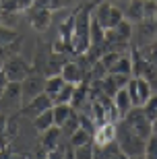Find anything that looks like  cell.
Masks as SVG:
<instances>
[{
    "instance_id": "2",
    "label": "cell",
    "mask_w": 157,
    "mask_h": 159,
    "mask_svg": "<svg viewBox=\"0 0 157 159\" xmlns=\"http://www.w3.org/2000/svg\"><path fill=\"white\" fill-rule=\"evenodd\" d=\"M116 145L126 157H134V155L145 153L147 141H143L139 134H134L132 130L126 126V122L120 120V122L116 124Z\"/></svg>"
},
{
    "instance_id": "29",
    "label": "cell",
    "mask_w": 157,
    "mask_h": 159,
    "mask_svg": "<svg viewBox=\"0 0 157 159\" xmlns=\"http://www.w3.org/2000/svg\"><path fill=\"white\" fill-rule=\"evenodd\" d=\"M145 60L153 66V68L157 66V41H153L151 46H147V50H145Z\"/></svg>"
},
{
    "instance_id": "18",
    "label": "cell",
    "mask_w": 157,
    "mask_h": 159,
    "mask_svg": "<svg viewBox=\"0 0 157 159\" xmlns=\"http://www.w3.org/2000/svg\"><path fill=\"white\" fill-rule=\"evenodd\" d=\"M52 112H54V126L62 128L64 122L70 118V114L75 112V107L68 106V103H58V106H54V107H52Z\"/></svg>"
},
{
    "instance_id": "31",
    "label": "cell",
    "mask_w": 157,
    "mask_h": 159,
    "mask_svg": "<svg viewBox=\"0 0 157 159\" xmlns=\"http://www.w3.org/2000/svg\"><path fill=\"white\" fill-rule=\"evenodd\" d=\"M6 134H8V141H12V139L19 134V122H17V118H8V120H6Z\"/></svg>"
},
{
    "instance_id": "8",
    "label": "cell",
    "mask_w": 157,
    "mask_h": 159,
    "mask_svg": "<svg viewBox=\"0 0 157 159\" xmlns=\"http://www.w3.org/2000/svg\"><path fill=\"white\" fill-rule=\"evenodd\" d=\"M12 106L23 107V99H21V83H8V87L4 89V93L0 95V114L11 112Z\"/></svg>"
},
{
    "instance_id": "38",
    "label": "cell",
    "mask_w": 157,
    "mask_h": 159,
    "mask_svg": "<svg viewBox=\"0 0 157 159\" xmlns=\"http://www.w3.org/2000/svg\"><path fill=\"white\" fill-rule=\"evenodd\" d=\"M128 159H145V155H134V157H128Z\"/></svg>"
},
{
    "instance_id": "25",
    "label": "cell",
    "mask_w": 157,
    "mask_h": 159,
    "mask_svg": "<svg viewBox=\"0 0 157 159\" xmlns=\"http://www.w3.org/2000/svg\"><path fill=\"white\" fill-rule=\"evenodd\" d=\"M143 110H145V114H147V118L151 120H157V95H151L149 99H147V103L143 106Z\"/></svg>"
},
{
    "instance_id": "32",
    "label": "cell",
    "mask_w": 157,
    "mask_h": 159,
    "mask_svg": "<svg viewBox=\"0 0 157 159\" xmlns=\"http://www.w3.org/2000/svg\"><path fill=\"white\" fill-rule=\"evenodd\" d=\"M120 56H122L120 52H105L99 60H101V62L105 64V68H110L112 64H116V62H118V58H120Z\"/></svg>"
},
{
    "instance_id": "35",
    "label": "cell",
    "mask_w": 157,
    "mask_h": 159,
    "mask_svg": "<svg viewBox=\"0 0 157 159\" xmlns=\"http://www.w3.org/2000/svg\"><path fill=\"white\" fill-rule=\"evenodd\" d=\"M64 159H76V157H75V149H72V147H66V153H64Z\"/></svg>"
},
{
    "instance_id": "1",
    "label": "cell",
    "mask_w": 157,
    "mask_h": 159,
    "mask_svg": "<svg viewBox=\"0 0 157 159\" xmlns=\"http://www.w3.org/2000/svg\"><path fill=\"white\" fill-rule=\"evenodd\" d=\"M93 6L83 4L75 11V31H72V39H70V54L83 56L89 52L91 48V15H93Z\"/></svg>"
},
{
    "instance_id": "9",
    "label": "cell",
    "mask_w": 157,
    "mask_h": 159,
    "mask_svg": "<svg viewBox=\"0 0 157 159\" xmlns=\"http://www.w3.org/2000/svg\"><path fill=\"white\" fill-rule=\"evenodd\" d=\"M60 75H62V79H64L66 83L75 85V87L87 81V70L83 68V64H81V62H66V64L62 66Z\"/></svg>"
},
{
    "instance_id": "27",
    "label": "cell",
    "mask_w": 157,
    "mask_h": 159,
    "mask_svg": "<svg viewBox=\"0 0 157 159\" xmlns=\"http://www.w3.org/2000/svg\"><path fill=\"white\" fill-rule=\"evenodd\" d=\"M6 120H8V116H4V114H0V149H6L8 147V134H6Z\"/></svg>"
},
{
    "instance_id": "33",
    "label": "cell",
    "mask_w": 157,
    "mask_h": 159,
    "mask_svg": "<svg viewBox=\"0 0 157 159\" xmlns=\"http://www.w3.org/2000/svg\"><path fill=\"white\" fill-rule=\"evenodd\" d=\"M64 153H66V145H60V147L48 151L46 159H64Z\"/></svg>"
},
{
    "instance_id": "21",
    "label": "cell",
    "mask_w": 157,
    "mask_h": 159,
    "mask_svg": "<svg viewBox=\"0 0 157 159\" xmlns=\"http://www.w3.org/2000/svg\"><path fill=\"white\" fill-rule=\"evenodd\" d=\"M68 143H70L72 149L83 147V145H87V143H93V132H89V130H85V128H79L75 134L68 139Z\"/></svg>"
},
{
    "instance_id": "10",
    "label": "cell",
    "mask_w": 157,
    "mask_h": 159,
    "mask_svg": "<svg viewBox=\"0 0 157 159\" xmlns=\"http://www.w3.org/2000/svg\"><path fill=\"white\" fill-rule=\"evenodd\" d=\"M54 107V101H52V97L44 91L41 95H37V97H33V99L29 101V103H25L21 110H23V114H31V116H37V114H41V112H46V110H52Z\"/></svg>"
},
{
    "instance_id": "16",
    "label": "cell",
    "mask_w": 157,
    "mask_h": 159,
    "mask_svg": "<svg viewBox=\"0 0 157 159\" xmlns=\"http://www.w3.org/2000/svg\"><path fill=\"white\" fill-rule=\"evenodd\" d=\"M114 106H116V110L120 112V116H122V118L134 107V106H132V101H130V95H128L126 87L120 89V91L114 95Z\"/></svg>"
},
{
    "instance_id": "37",
    "label": "cell",
    "mask_w": 157,
    "mask_h": 159,
    "mask_svg": "<svg viewBox=\"0 0 157 159\" xmlns=\"http://www.w3.org/2000/svg\"><path fill=\"white\" fill-rule=\"evenodd\" d=\"M151 130H153V136H157V120L151 122Z\"/></svg>"
},
{
    "instance_id": "3",
    "label": "cell",
    "mask_w": 157,
    "mask_h": 159,
    "mask_svg": "<svg viewBox=\"0 0 157 159\" xmlns=\"http://www.w3.org/2000/svg\"><path fill=\"white\" fill-rule=\"evenodd\" d=\"M93 19L104 27L105 31H110V29H114V27H118V23L124 21V12L120 11L118 6H114L112 2L104 0V2H99V4L95 6Z\"/></svg>"
},
{
    "instance_id": "12",
    "label": "cell",
    "mask_w": 157,
    "mask_h": 159,
    "mask_svg": "<svg viewBox=\"0 0 157 159\" xmlns=\"http://www.w3.org/2000/svg\"><path fill=\"white\" fill-rule=\"evenodd\" d=\"M29 23L35 31H46L52 23V11L48 8H39V6H31V17H29Z\"/></svg>"
},
{
    "instance_id": "20",
    "label": "cell",
    "mask_w": 157,
    "mask_h": 159,
    "mask_svg": "<svg viewBox=\"0 0 157 159\" xmlns=\"http://www.w3.org/2000/svg\"><path fill=\"white\" fill-rule=\"evenodd\" d=\"M64 85H66V81L62 79V75H54V77H48V79H46V93L54 99V97H56V95L62 91Z\"/></svg>"
},
{
    "instance_id": "7",
    "label": "cell",
    "mask_w": 157,
    "mask_h": 159,
    "mask_svg": "<svg viewBox=\"0 0 157 159\" xmlns=\"http://www.w3.org/2000/svg\"><path fill=\"white\" fill-rule=\"evenodd\" d=\"M46 91V79L39 77V75H29V77L21 81V99H23V106L29 103L33 97L41 95Z\"/></svg>"
},
{
    "instance_id": "19",
    "label": "cell",
    "mask_w": 157,
    "mask_h": 159,
    "mask_svg": "<svg viewBox=\"0 0 157 159\" xmlns=\"http://www.w3.org/2000/svg\"><path fill=\"white\" fill-rule=\"evenodd\" d=\"M72 31H75V12H72V15H68V17L60 23V35H58V39H62L66 46H70ZM68 52H70V50H68Z\"/></svg>"
},
{
    "instance_id": "26",
    "label": "cell",
    "mask_w": 157,
    "mask_h": 159,
    "mask_svg": "<svg viewBox=\"0 0 157 159\" xmlns=\"http://www.w3.org/2000/svg\"><path fill=\"white\" fill-rule=\"evenodd\" d=\"M93 151H95V145L93 143H87V145L75 149V157L76 159H93Z\"/></svg>"
},
{
    "instance_id": "15",
    "label": "cell",
    "mask_w": 157,
    "mask_h": 159,
    "mask_svg": "<svg viewBox=\"0 0 157 159\" xmlns=\"http://www.w3.org/2000/svg\"><path fill=\"white\" fill-rule=\"evenodd\" d=\"M108 72H110V75H126V77H130V75H132V58H130L128 54H122V56L118 58L116 64H112L110 68H108Z\"/></svg>"
},
{
    "instance_id": "17",
    "label": "cell",
    "mask_w": 157,
    "mask_h": 159,
    "mask_svg": "<svg viewBox=\"0 0 157 159\" xmlns=\"http://www.w3.org/2000/svg\"><path fill=\"white\" fill-rule=\"evenodd\" d=\"M54 126V112L52 110H46V112H41L37 114L33 118V128L37 130V132H46V130H50Z\"/></svg>"
},
{
    "instance_id": "6",
    "label": "cell",
    "mask_w": 157,
    "mask_h": 159,
    "mask_svg": "<svg viewBox=\"0 0 157 159\" xmlns=\"http://www.w3.org/2000/svg\"><path fill=\"white\" fill-rule=\"evenodd\" d=\"M2 70H4L8 83H21L29 77V64L25 62L19 54L15 56H8V58L2 62Z\"/></svg>"
},
{
    "instance_id": "23",
    "label": "cell",
    "mask_w": 157,
    "mask_h": 159,
    "mask_svg": "<svg viewBox=\"0 0 157 159\" xmlns=\"http://www.w3.org/2000/svg\"><path fill=\"white\" fill-rule=\"evenodd\" d=\"M145 17V0H132L128 6V19L130 21H141Z\"/></svg>"
},
{
    "instance_id": "13",
    "label": "cell",
    "mask_w": 157,
    "mask_h": 159,
    "mask_svg": "<svg viewBox=\"0 0 157 159\" xmlns=\"http://www.w3.org/2000/svg\"><path fill=\"white\" fill-rule=\"evenodd\" d=\"M62 130L58 128V126H52L50 130H46V132H41V149H46V151H52V149L60 147L62 145Z\"/></svg>"
},
{
    "instance_id": "22",
    "label": "cell",
    "mask_w": 157,
    "mask_h": 159,
    "mask_svg": "<svg viewBox=\"0 0 157 159\" xmlns=\"http://www.w3.org/2000/svg\"><path fill=\"white\" fill-rule=\"evenodd\" d=\"M79 128H81V124H79V112L75 110V112L70 114V118L66 120V122H64V126H62L60 130H62V136L70 139V136L75 134V132H76Z\"/></svg>"
},
{
    "instance_id": "11",
    "label": "cell",
    "mask_w": 157,
    "mask_h": 159,
    "mask_svg": "<svg viewBox=\"0 0 157 159\" xmlns=\"http://www.w3.org/2000/svg\"><path fill=\"white\" fill-rule=\"evenodd\" d=\"M114 141H116V124L104 122L95 128V132H93V145L95 147H108Z\"/></svg>"
},
{
    "instance_id": "30",
    "label": "cell",
    "mask_w": 157,
    "mask_h": 159,
    "mask_svg": "<svg viewBox=\"0 0 157 159\" xmlns=\"http://www.w3.org/2000/svg\"><path fill=\"white\" fill-rule=\"evenodd\" d=\"M35 6L48 8V11H56V8H62V0H35Z\"/></svg>"
},
{
    "instance_id": "34",
    "label": "cell",
    "mask_w": 157,
    "mask_h": 159,
    "mask_svg": "<svg viewBox=\"0 0 157 159\" xmlns=\"http://www.w3.org/2000/svg\"><path fill=\"white\" fill-rule=\"evenodd\" d=\"M8 87V79H6V75H4V70L0 68V95L4 93V89Z\"/></svg>"
},
{
    "instance_id": "4",
    "label": "cell",
    "mask_w": 157,
    "mask_h": 159,
    "mask_svg": "<svg viewBox=\"0 0 157 159\" xmlns=\"http://www.w3.org/2000/svg\"><path fill=\"white\" fill-rule=\"evenodd\" d=\"M124 122H126V126L130 130H132L134 134H139L143 141H149L153 134V130H151V120L147 118V114L143 107H132L130 112L124 116Z\"/></svg>"
},
{
    "instance_id": "14",
    "label": "cell",
    "mask_w": 157,
    "mask_h": 159,
    "mask_svg": "<svg viewBox=\"0 0 157 159\" xmlns=\"http://www.w3.org/2000/svg\"><path fill=\"white\" fill-rule=\"evenodd\" d=\"M19 39L21 37H19L17 31H12L11 27L0 25V60H2V54L4 52H8V56H12L8 48H12V41H19Z\"/></svg>"
},
{
    "instance_id": "39",
    "label": "cell",
    "mask_w": 157,
    "mask_h": 159,
    "mask_svg": "<svg viewBox=\"0 0 157 159\" xmlns=\"http://www.w3.org/2000/svg\"><path fill=\"white\" fill-rule=\"evenodd\" d=\"M70 2H72V0H62V6H68Z\"/></svg>"
},
{
    "instance_id": "5",
    "label": "cell",
    "mask_w": 157,
    "mask_h": 159,
    "mask_svg": "<svg viewBox=\"0 0 157 159\" xmlns=\"http://www.w3.org/2000/svg\"><path fill=\"white\" fill-rule=\"evenodd\" d=\"M126 91L130 95V101H132L134 107H143L147 103V99L153 95L151 83L143 77H130V81L126 85Z\"/></svg>"
},
{
    "instance_id": "24",
    "label": "cell",
    "mask_w": 157,
    "mask_h": 159,
    "mask_svg": "<svg viewBox=\"0 0 157 159\" xmlns=\"http://www.w3.org/2000/svg\"><path fill=\"white\" fill-rule=\"evenodd\" d=\"M72 95H75V85H70V83H66L62 87V91H60L56 97H54V106H58V103H68L70 106V101H72Z\"/></svg>"
},
{
    "instance_id": "28",
    "label": "cell",
    "mask_w": 157,
    "mask_h": 159,
    "mask_svg": "<svg viewBox=\"0 0 157 159\" xmlns=\"http://www.w3.org/2000/svg\"><path fill=\"white\" fill-rule=\"evenodd\" d=\"M143 155H145V159H157V136L151 134V139L145 145V153Z\"/></svg>"
},
{
    "instance_id": "36",
    "label": "cell",
    "mask_w": 157,
    "mask_h": 159,
    "mask_svg": "<svg viewBox=\"0 0 157 159\" xmlns=\"http://www.w3.org/2000/svg\"><path fill=\"white\" fill-rule=\"evenodd\" d=\"M11 151H8V147L6 149H0V159H11Z\"/></svg>"
}]
</instances>
